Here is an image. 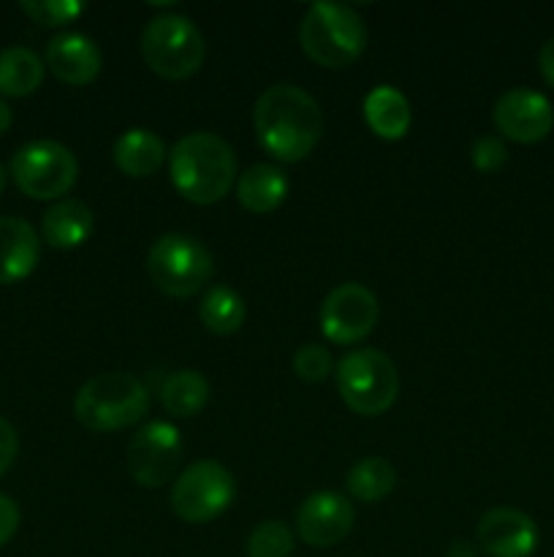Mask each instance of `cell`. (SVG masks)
<instances>
[{
    "label": "cell",
    "instance_id": "44dd1931",
    "mask_svg": "<svg viewBox=\"0 0 554 557\" xmlns=\"http://www.w3.org/2000/svg\"><path fill=\"white\" fill-rule=\"evenodd\" d=\"M210 403V381L199 370H177L161 386V406L172 417H196Z\"/></svg>",
    "mask_w": 554,
    "mask_h": 557
},
{
    "label": "cell",
    "instance_id": "8992f818",
    "mask_svg": "<svg viewBox=\"0 0 554 557\" xmlns=\"http://www.w3.org/2000/svg\"><path fill=\"white\" fill-rule=\"evenodd\" d=\"M139 47L144 63L166 79H185V76L196 74L206 54L204 36L196 22L185 14H172V11H163L147 22Z\"/></svg>",
    "mask_w": 554,
    "mask_h": 557
},
{
    "label": "cell",
    "instance_id": "5b68a950",
    "mask_svg": "<svg viewBox=\"0 0 554 557\" xmlns=\"http://www.w3.org/2000/svg\"><path fill=\"white\" fill-rule=\"evenodd\" d=\"M337 389L342 403L362 417H380L400 395L394 362L378 348H353L337 362Z\"/></svg>",
    "mask_w": 554,
    "mask_h": 557
},
{
    "label": "cell",
    "instance_id": "ba28073f",
    "mask_svg": "<svg viewBox=\"0 0 554 557\" xmlns=\"http://www.w3.org/2000/svg\"><path fill=\"white\" fill-rule=\"evenodd\" d=\"M11 177L30 199H58L74 188L79 161L65 145L54 139H36L22 145L11 158Z\"/></svg>",
    "mask_w": 554,
    "mask_h": 557
},
{
    "label": "cell",
    "instance_id": "6da1fadb",
    "mask_svg": "<svg viewBox=\"0 0 554 557\" xmlns=\"http://www.w3.org/2000/svg\"><path fill=\"white\" fill-rule=\"evenodd\" d=\"M259 145L282 163H297L315 150L324 134V112L304 87L291 82L269 85L253 107Z\"/></svg>",
    "mask_w": 554,
    "mask_h": 557
},
{
    "label": "cell",
    "instance_id": "603a6c76",
    "mask_svg": "<svg viewBox=\"0 0 554 557\" xmlns=\"http://www.w3.org/2000/svg\"><path fill=\"white\" fill-rule=\"evenodd\" d=\"M348 493L364 504H378L386 495L394 490L396 473L394 466L383 457H364V460L353 462V468L345 476Z\"/></svg>",
    "mask_w": 554,
    "mask_h": 557
},
{
    "label": "cell",
    "instance_id": "52a82bcc",
    "mask_svg": "<svg viewBox=\"0 0 554 557\" xmlns=\"http://www.w3.org/2000/svg\"><path fill=\"white\" fill-rule=\"evenodd\" d=\"M212 272H215L212 253L204 243L190 234H163L147 253V275L155 283L158 292L168 297H193L210 283Z\"/></svg>",
    "mask_w": 554,
    "mask_h": 557
},
{
    "label": "cell",
    "instance_id": "9c48e42d",
    "mask_svg": "<svg viewBox=\"0 0 554 557\" xmlns=\"http://www.w3.org/2000/svg\"><path fill=\"white\" fill-rule=\"evenodd\" d=\"M237 495V482L231 471L215 460H199L185 468L172 487V509L179 520L210 522L231 506Z\"/></svg>",
    "mask_w": 554,
    "mask_h": 557
},
{
    "label": "cell",
    "instance_id": "4316f807",
    "mask_svg": "<svg viewBox=\"0 0 554 557\" xmlns=\"http://www.w3.org/2000/svg\"><path fill=\"white\" fill-rule=\"evenodd\" d=\"M331 370H335L331 354L324 346H318V343H307V346H302L293 354V373L302 381H307V384L324 381Z\"/></svg>",
    "mask_w": 554,
    "mask_h": 557
},
{
    "label": "cell",
    "instance_id": "484cf974",
    "mask_svg": "<svg viewBox=\"0 0 554 557\" xmlns=\"http://www.w3.org/2000/svg\"><path fill=\"white\" fill-rule=\"evenodd\" d=\"M22 11L38 25H65L74 22L85 11V3L79 0H22Z\"/></svg>",
    "mask_w": 554,
    "mask_h": 557
},
{
    "label": "cell",
    "instance_id": "83f0119b",
    "mask_svg": "<svg viewBox=\"0 0 554 557\" xmlns=\"http://www.w3.org/2000/svg\"><path fill=\"white\" fill-rule=\"evenodd\" d=\"M470 161L478 172H498L508 161V147L503 145V139L492 134L478 136L470 147Z\"/></svg>",
    "mask_w": 554,
    "mask_h": 557
},
{
    "label": "cell",
    "instance_id": "7402d4cb",
    "mask_svg": "<svg viewBox=\"0 0 554 557\" xmlns=\"http://www.w3.org/2000/svg\"><path fill=\"white\" fill-rule=\"evenodd\" d=\"M43 82V63L33 49L5 47L0 52V92L11 98H25Z\"/></svg>",
    "mask_w": 554,
    "mask_h": 557
},
{
    "label": "cell",
    "instance_id": "30bf717a",
    "mask_svg": "<svg viewBox=\"0 0 554 557\" xmlns=\"http://www.w3.org/2000/svg\"><path fill=\"white\" fill-rule=\"evenodd\" d=\"M378 313V299L367 286L340 283L320 305V330L337 346H353L373 332Z\"/></svg>",
    "mask_w": 554,
    "mask_h": 557
},
{
    "label": "cell",
    "instance_id": "1f68e13d",
    "mask_svg": "<svg viewBox=\"0 0 554 557\" xmlns=\"http://www.w3.org/2000/svg\"><path fill=\"white\" fill-rule=\"evenodd\" d=\"M449 557H476V547L470 542H454L449 549Z\"/></svg>",
    "mask_w": 554,
    "mask_h": 557
},
{
    "label": "cell",
    "instance_id": "7c38bea8",
    "mask_svg": "<svg viewBox=\"0 0 554 557\" xmlns=\"http://www.w3.org/2000/svg\"><path fill=\"white\" fill-rule=\"evenodd\" d=\"M494 128L511 141L532 145L546 139L554 128V107L543 92L532 87H511L494 101Z\"/></svg>",
    "mask_w": 554,
    "mask_h": 557
},
{
    "label": "cell",
    "instance_id": "4dcf8cb0",
    "mask_svg": "<svg viewBox=\"0 0 554 557\" xmlns=\"http://www.w3.org/2000/svg\"><path fill=\"white\" fill-rule=\"evenodd\" d=\"M538 69H541V76L554 87V36L549 38L546 44L538 52Z\"/></svg>",
    "mask_w": 554,
    "mask_h": 557
},
{
    "label": "cell",
    "instance_id": "277c9868",
    "mask_svg": "<svg viewBox=\"0 0 554 557\" xmlns=\"http://www.w3.org/2000/svg\"><path fill=\"white\" fill-rule=\"evenodd\" d=\"M299 44L315 63L342 69L364 52L367 27L353 5L318 0L299 22Z\"/></svg>",
    "mask_w": 554,
    "mask_h": 557
},
{
    "label": "cell",
    "instance_id": "9a60e30c",
    "mask_svg": "<svg viewBox=\"0 0 554 557\" xmlns=\"http://www.w3.org/2000/svg\"><path fill=\"white\" fill-rule=\"evenodd\" d=\"M47 65L60 82L79 87L101 74L103 54L90 36L76 30H65L49 38Z\"/></svg>",
    "mask_w": 554,
    "mask_h": 557
},
{
    "label": "cell",
    "instance_id": "3957f363",
    "mask_svg": "<svg viewBox=\"0 0 554 557\" xmlns=\"http://www.w3.org/2000/svg\"><path fill=\"white\" fill-rule=\"evenodd\" d=\"M150 408V392L130 373H101L79 386L74 417L92 433H114L141 422Z\"/></svg>",
    "mask_w": 554,
    "mask_h": 557
},
{
    "label": "cell",
    "instance_id": "4fadbf2b",
    "mask_svg": "<svg viewBox=\"0 0 554 557\" xmlns=\"http://www.w3.org/2000/svg\"><path fill=\"white\" fill-rule=\"evenodd\" d=\"M353 520L356 515H353L351 500L335 490H318L307 495L297 509L299 539L318 549L340 544L351 533Z\"/></svg>",
    "mask_w": 554,
    "mask_h": 557
},
{
    "label": "cell",
    "instance_id": "d6a6232c",
    "mask_svg": "<svg viewBox=\"0 0 554 557\" xmlns=\"http://www.w3.org/2000/svg\"><path fill=\"white\" fill-rule=\"evenodd\" d=\"M11 120H14V117H11V107L3 101V98H0V136H3L5 131H9Z\"/></svg>",
    "mask_w": 554,
    "mask_h": 557
},
{
    "label": "cell",
    "instance_id": "d4e9b609",
    "mask_svg": "<svg viewBox=\"0 0 554 557\" xmlns=\"http://www.w3.org/2000/svg\"><path fill=\"white\" fill-rule=\"evenodd\" d=\"M293 553L291 528L280 520H264L248 536V557H288Z\"/></svg>",
    "mask_w": 554,
    "mask_h": 557
},
{
    "label": "cell",
    "instance_id": "ac0fdd59",
    "mask_svg": "<svg viewBox=\"0 0 554 557\" xmlns=\"http://www.w3.org/2000/svg\"><path fill=\"white\" fill-rule=\"evenodd\" d=\"M112 156L128 177H150L166 161V141L150 128H128L117 136Z\"/></svg>",
    "mask_w": 554,
    "mask_h": 557
},
{
    "label": "cell",
    "instance_id": "f546056e",
    "mask_svg": "<svg viewBox=\"0 0 554 557\" xmlns=\"http://www.w3.org/2000/svg\"><path fill=\"white\" fill-rule=\"evenodd\" d=\"M20 506H16L9 495L0 493V547L14 539V533L20 531Z\"/></svg>",
    "mask_w": 554,
    "mask_h": 557
},
{
    "label": "cell",
    "instance_id": "7a4b0ae2",
    "mask_svg": "<svg viewBox=\"0 0 554 557\" xmlns=\"http://www.w3.org/2000/svg\"><path fill=\"white\" fill-rule=\"evenodd\" d=\"M168 172L185 199L193 205H215L226 199L237 183V156L223 136L193 131L172 147Z\"/></svg>",
    "mask_w": 554,
    "mask_h": 557
},
{
    "label": "cell",
    "instance_id": "e0dca14e",
    "mask_svg": "<svg viewBox=\"0 0 554 557\" xmlns=\"http://www.w3.org/2000/svg\"><path fill=\"white\" fill-rule=\"evenodd\" d=\"M96 228V215L81 199H60L43 212L41 234L52 248L71 250L90 239Z\"/></svg>",
    "mask_w": 554,
    "mask_h": 557
},
{
    "label": "cell",
    "instance_id": "ffe728a7",
    "mask_svg": "<svg viewBox=\"0 0 554 557\" xmlns=\"http://www.w3.org/2000/svg\"><path fill=\"white\" fill-rule=\"evenodd\" d=\"M364 120L380 139H402L411 128V101L396 87L378 85L364 98Z\"/></svg>",
    "mask_w": 554,
    "mask_h": 557
},
{
    "label": "cell",
    "instance_id": "5bb4252c",
    "mask_svg": "<svg viewBox=\"0 0 554 557\" xmlns=\"http://www.w3.org/2000/svg\"><path fill=\"white\" fill-rule=\"evenodd\" d=\"M478 547L489 557H530L538 547V528L519 509H489L478 522Z\"/></svg>",
    "mask_w": 554,
    "mask_h": 557
},
{
    "label": "cell",
    "instance_id": "836d02e7",
    "mask_svg": "<svg viewBox=\"0 0 554 557\" xmlns=\"http://www.w3.org/2000/svg\"><path fill=\"white\" fill-rule=\"evenodd\" d=\"M3 188H5V166L0 163V194H3Z\"/></svg>",
    "mask_w": 554,
    "mask_h": 557
},
{
    "label": "cell",
    "instance_id": "2e32d148",
    "mask_svg": "<svg viewBox=\"0 0 554 557\" xmlns=\"http://www.w3.org/2000/svg\"><path fill=\"white\" fill-rule=\"evenodd\" d=\"M41 259L36 228L14 215H0V286L25 281Z\"/></svg>",
    "mask_w": 554,
    "mask_h": 557
},
{
    "label": "cell",
    "instance_id": "d6986e66",
    "mask_svg": "<svg viewBox=\"0 0 554 557\" xmlns=\"http://www.w3.org/2000/svg\"><path fill=\"white\" fill-rule=\"evenodd\" d=\"M288 177L275 163H253L237 177V199L250 212H272L286 201Z\"/></svg>",
    "mask_w": 554,
    "mask_h": 557
},
{
    "label": "cell",
    "instance_id": "8fae6325",
    "mask_svg": "<svg viewBox=\"0 0 554 557\" xmlns=\"http://www.w3.org/2000/svg\"><path fill=\"white\" fill-rule=\"evenodd\" d=\"M182 460V438L168 422H147L130 438L128 473L139 487H163Z\"/></svg>",
    "mask_w": 554,
    "mask_h": 557
},
{
    "label": "cell",
    "instance_id": "f1b7e54d",
    "mask_svg": "<svg viewBox=\"0 0 554 557\" xmlns=\"http://www.w3.org/2000/svg\"><path fill=\"white\" fill-rule=\"evenodd\" d=\"M16 455H20V435H16L14 424L0 417V476L14 466Z\"/></svg>",
    "mask_w": 554,
    "mask_h": 557
},
{
    "label": "cell",
    "instance_id": "cb8c5ba5",
    "mask_svg": "<svg viewBox=\"0 0 554 557\" xmlns=\"http://www.w3.org/2000/svg\"><path fill=\"white\" fill-rule=\"evenodd\" d=\"M244 299L228 286H212L199 305L201 324L215 335H234L244 324Z\"/></svg>",
    "mask_w": 554,
    "mask_h": 557
}]
</instances>
